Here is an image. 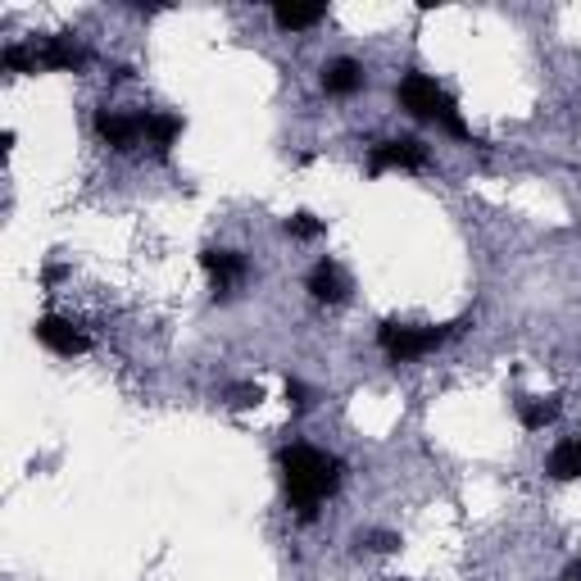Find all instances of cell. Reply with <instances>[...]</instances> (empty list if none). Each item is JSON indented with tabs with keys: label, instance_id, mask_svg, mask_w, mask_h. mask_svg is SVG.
<instances>
[{
	"label": "cell",
	"instance_id": "obj_1",
	"mask_svg": "<svg viewBox=\"0 0 581 581\" xmlns=\"http://www.w3.org/2000/svg\"><path fill=\"white\" fill-rule=\"evenodd\" d=\"M282 482H287V500L300 518H314L318 504L341 487V459L323 454L314 445H291L282 450Z\"/></svg>",
	"mask_w": 581,
	"mask_h": 581
},
{
	"label": "cell",
	"instance_id": "obj_2",
	"mask_svg": "<svg viewBox=\"0 0 581 581\" xmlns=\"http://www.w3.org/2000/svg\"><path fill=\"white\" fill-rule=\"evenodd\" d=\"M395 100H400V110L409 114V118H422V123H437L441 132L450 137H459V141H472L468 132V123L459 114V105H454V96L445 87H437L427 73H409L400 87H395Z\"/></svg>",
	"mask_w": 581,
	"mask_h": 581
},
{
	"label": "cell",
	"instance_id": "obj_3",
	"mask_svg": "<svg viewBox=\"0 0 581 581\" xmlns=\"http://www.w3.org/2000/svg\"><path fill=\"white\" fill-rule=\"evenodd\" d=\"M468 318L459 323H450V327H409V323H382V332H377V341H382L387 350V359L395 364H409V359H422V355H432V350H441L454 332H459Z\"/></svg>",
	"mask_w": 581,
	"mask_h": 581
},
{
	"label": "cell",
	"instance_id": "obj_4",
	"mask_svg": "<svg viewBox=\"0 0 581 581\" xmlns=\"http://www.w3.org/2000/svg\"><path fill=\"white\" fill-rule=\"evenodd\" d=\"M37 341L50 350V355H64V359L87 355V350H91V341H87L83 327H78V323H68V318H60V314L37 318Z\"/></svg>",
	"mask_w": 581,
	"mask_h": 581
},
{
	"label": "cell",
	"instance_id": "obj_5",
	"mask_svg": "<svg viewBox=\"0 0 581 581\" xmlns=\"http://www.w3.org/2000/svg\"><path fill=\"white\" fill-rule=\"evenodd\" d=\"M368 168H372V173H391V168L414 173V168H427V146L414 141V137H404V141H382V146H372Z\"/></svg>",
	"mask_w": 581,
	"mask_h": 581
},
{
	"label": "cell",
	"instance_id": "obj_6",
	"mask_svg": "<svg viewBox=\"0 0 581 581\" xmlns=\"http://www.w3.org/2000/svg\"><path fill=\"white\" fill-rule=\"evenodd\" d=\"M96 132L105 137L114 150H137V146L146 141V123H141V114H137V118H128V114H110V110H100V114H96Z\"/></svg>",
	"mask_w": 581,
	"mask_h": 581
},
{
	"label": "cell",
	"instance_id": "obj_7",
	"mask_svg": "<svg viewBox=\"0 0 581 581\" xmlns=\"http://www.w3.org/2000/svg\"><path fill=\"white\" fill-rule=\"evenodd\" d=\"M200 264H205V273H210L214 295H227V291H232L241 277H245V260L237 255V250H205V255H200Z\"/></svg>",
	"mask_w": 581,
	"mask_h": 581
},
{
	"label": "cell",
	"instance_id": "obj_8",
	"mask_svg": "<svg viewBox=\"0 0 581 581\" xmlns=\"http://www.w3.org/2000/svg\"><path fill=\"white\" fill-rule=\"evenodd\" d=\"M310 295L318 300V305H341V300L350 295V277H345L332 260H323V264L310 273Z\"/></svg>",
	"mask_w": 581,
	"mask_h": 581
},
{
	"label": "cell",
	"instance_id": "obj_9",
	"mask_svg": "<svg viewBox=\"0 0 581 581\" xmlns=\"http://www.w3.org/2000/svg\"><path fill=\"white\" fill-rule=\"evenodd\" d=\"M318 83H323L327 96H355V91L364 87V68H359L355 60H345V55H341V60H327Z\"/></svg>",
	"mask_w": 581,
	"mask_h": 581
},
{
	"label": "cell",
	"instance_id": "obj_10",
	"mask_svg": "<svg viewBox=\"0 0 581 581\" xmlns=\"http://www.w3.org/2000/svg\"><path fill=\"white\" fill-rule=\"evenodd\" d=\"M33 55H37V68H83L87 64V55L73 46V37H50V41L33 46Z\"/></svg>",
	"mask_w": 581,
	"mask_h": 581
},
{
	"label": "cell",
	"instance_id": "obj_11",
	"mask_svg": "<svg viewBox=\"0 0 581 581\" xmlns=\"http://www.w3.org/2000/svg\"><path fill=\"white\" fill-rule=\"evenodd\" d=\"M327 18V5H277L273 10V23L282 33H305V28H314V23H323Z\"/></svg>",
	"mask_w": 581,
	"mask_h": 581
},
{
	"label": "cell",
	"instance_id": "obj_12",
	"mask_svg": "<svg viewBox=\"0 0 581 581\" xmlns=\"http://www.w3.org/2000/svg\"><path fill=\"white\" fill-rule=\"evenodd\" d=\"M141 123H146V141L155 146L160 155H168V146L182 132V118L178 114H141Z\"/></svg>",
	"mask_w": 581,
	"mask_h": 581
},
{
	"label": "cell",
	"instance_id": "obj_13",
	"mask_svg": "<svg viewBox=\"0 0 581 581\" xmlns=\"http://www.w3.org/2000/svg\"><path fill=\"white\" fill-rule=\"evenodd\" d=\"M545 472L554 477V482H572V477H581V445L572 437L559 441V445H554V454H550Z\"/></svg>",
	"mask_w": 581,
	"mask_h": 581
},
{
	"label": "cell",
	"instance_id": "obj_14",
	"mask_svg": "<svg viewBox=\"0 0 581 581\" xmlns=\"http://www.w3.org/2000/svg\"><path fill=\"white\" fill-rule=\"evenodd\" d=\"M518 418L527 432H541V427L559 418V400H518Z\"/></svg>",
	"mask_w": 581,
	"mask_h": 581
},
{
	"label": "cell",
	"instance_id": "obj_15",
	"mask_svg": "<svg viewBox=\"0 0 581 581\" xmlns=\"http://www.w3.org/2000/svg\"><path fill=\"white\" fill-rule=\"evenodd\" d=\"M287 232H291L295 241H314V237L323 232V223H318L314 214H295V218H287Z\"/></svg>",
	"mask_w": 581,
	"mask_h": 581
},
{
	"label": "cell",
	"instance_id": "obj_16",
	"mask_svg": "<svg viewBox=\"0 0 581 581\" xmlns=\"http://www.w3.org/2000/svg\"><path fill=\"white\" fill-rule=\"evenodd\" d=\"M287 404H295V409H305V404H310L305 382H287Z\"/></svg>",
	"mask_w": 581,
	"mask_h": 581
},
{
	"label": "cell",
	"instance_id": "obj_17",
	"mask_svg": "<svg viewBox=\"0 0 581 581\" xmlns=\"http://www.w3.org/2000/svg\"><path fill=\"white\" fill-rule=\"evenodd\" d=\"M368 545H372V550H395L400 541H395L391 532H372V536H368Z\"/></svg>",
	"mask_w": 581,
	"mask_h": 581
},
{
	"label": "cell",
	"instance_id": "obj_18",
	"mask_svg": "<svg viewBox=\"0 0 581 581\" xmlns=\"http://www.w3.org/2000/svg\"><path fill=\"white\" fill-rule=\"evenodd\" d=\"M572 441H577V445H581V432H577V437H572Z\"/></svg>",
	"mask_w": 581,
	"mask_h": 581
}]
</instances>
